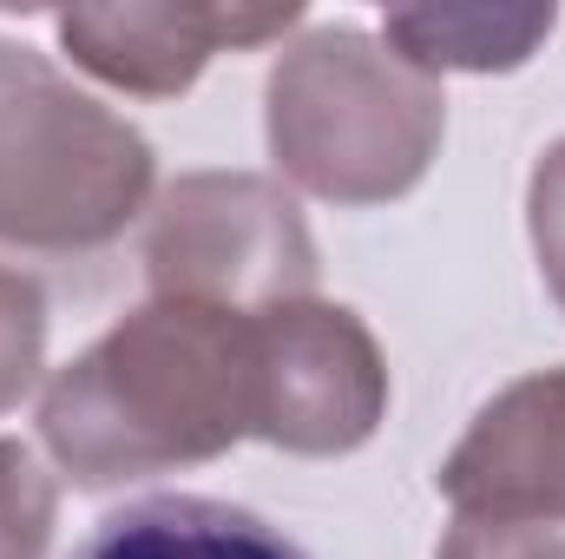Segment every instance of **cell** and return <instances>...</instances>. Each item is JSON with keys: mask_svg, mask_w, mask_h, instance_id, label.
Returning a JSON list of instances; mask_svg holds the SVG:
<instances>
[{"mask_svg": "<svg viewBox=\"0 0 565 559\" xmlns=\"http://www.w3.org/2000/svg\"><path fill=\"white\" fill-rule=\"evenodd\" d=\"M151 158L40 60L0 46V238L99 244L139 204Z\"/></svg>", "mask_w": 565, "mask_h": 559, "instance_id": "obj_2", "label": "cell"}, {"mask_svg": "<svg viewBox=\"0 0 565 559\" xmlns=\"http://www.w3.org/2000/svg\"><path fill=\"white\" fill-rule=\"evenodd\" d=\"M553 27V13H526V20H454V13H395L388 33L408 40L415 60H440V66H513L526 60V46Z\"/></svg>", "mask_w": 565, "mask_h": 559, "instance_id": "obj_8", "label": "cell"}, {"mask_svg": "<svg viewBox=\"0 0 565 559\" xmlns=\"http://www.w3.org/2000/svg\"><path fill=\"white\" fill-rule=\"evenodd\" d=\"M270 434L282 447H355L382 415V362L349 309L277 303L270 309Z\"/></svg>", "mask_w": 565, "mask_h": 559, "instance_id": "obj_3", "label": "cell"}, {"mask_svg": "<svg viewBox=\"0 0 565 559\" xmlns=\"http://www.w3.org/2000/svg\"><path fill=\"white\" fill-rule=\"evenodd\" d=\"M270 309L164 296L46 389L40 428L73 481L106 487L270 434Z\"/></svg>", "mask_w": 565, "mask_h": 559, "instance_id": "obj_1", "label": "cell"}, {"mask_svg": "<svg viewBox=\"0 0 565 559\" xmlns=\"http://www.w3.org/2000/svg\"><path fill=\"white\" fill-rule=\"evenodd\" d=\"M53 527V487L40 481L33 454L0 441V559H40Z\"/></svg>", "mask_w": 565, "mask_h": 559, "instance_id": "obj_9", "label": "cell"}, {"mask_svg": "<svg viewBox=\"0 0 565 559\" xmlns=\"http://www.w3.org/2000/svg\"><path fill=\"white\" fill-rule=\"evenodd\" d=\"M440 559H565V540L526 520H460Z\"/></svg>", "mask_w": 565, "mask_h": 559, "instance_id": "obj_10", "label": "cell"}, {"mask_svg": "<svg viewBox=\"0 0 565 559\" xmlns=\"http://www.w3.org/2000/svg\"><path fill=\"white\" fill-rule=\"evenodd\" d=\"M224 257H250V271L277 296L309 289V271H316L296 211L277 204L264 184H250V178H191V184H178L171 204H164L158 244H151L158 289L211 303Z\"/></svg>", "mask_w": 565, "mask_h": 559, "instance_id": "obj_4", "label": "cell"}, {"mask_svg": "<svg viewBox=\"0 0 565 559\" xmlns=\"http://www.w3.org/2000/svg\"><path fill=\"white\" fill-rule=\"evenodd\" d=\"M282 20L289 7L282 13H66L60 33L93 73L145 93H171L204 66L217 40H264Z\"/></svg>", "mask_w": 565, "mask_h": 559, "instance_id": "obj_6", "label": "cell"}, {"mask_svg": "<svg viewBox=\"0 0 565 559\" xmlns=\"http://www.w3.org/2000/svg\"><path fill=\"white\" fill-rule=\"evenodd\" d=\"M73 559H309L282 527L204 494H145L106 514Z\"/></svg>", "mask_w": 565, "mask_h": 559, "instance_id": "obj_7", "label": "cell"}, {"mask_svg": "<svg viewBox=\"0 0 565 559\" xmlns=\"http://www.w3.org/2000/svg\"><path fill=\"white\" fill-rule=\"evenodd\" d=\"M533 238H540V271L565 303V145L533 178Z\"/></svg>", "mask_w": 565, "mask_h": 559, "instance_id": "obj_11", "label": "cell"}, {"mask_svg": "<svg viewBox=\"0 0 565 559\" xmlns=\"http://www.w3.org/2000/svg\"><path fill=\"white\" fill-rule=\"evenodd\" d=\"M440 494L467 520H565V369L507 389L440 467Z\"/></svg>", "mask_w": 565, "mask_h": 559, "instance_id": "obj_5", "label": "cell"}]
</instances>
